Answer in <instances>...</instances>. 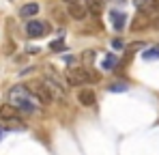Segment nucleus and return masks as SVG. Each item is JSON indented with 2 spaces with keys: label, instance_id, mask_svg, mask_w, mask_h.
Segmentation results:
<instances>
[{
  "label": "nucleus",
  "instance_id": "f257e3e1",
  "mask_svg": "<svg viewBox=\"0 0 159 155\" xmlns=\"http://www.w3.org/2000/svg\"><path fill=\"white\" fill-rule=\"evenodd\" d=\"M9 103L13 108H17L20 112H26V114H32L39 110V99L32 95V91L26 88V86H13L9 91Z\"/></svg>",
  "mask_w": 159,
  "mask_h": 155
},
{
  "label": "nucleus",
  "instance_id": "f03ea898",
  "mask_svg": "<svg viewBox=\"0 0 159 155\" xmlns=\"http://www.w3.org/2000/svg\"><path fill=\"white\" fill-rule=\"evenodd\" d=\"M93 80H95V76L88 69H84V67H73V69L67 71L69 86H80V84H86V82H93Z\"/></svg>",
  "mask_w": 159,
  "mask_h": 155
},
{
  "label": "nucleus",
  "instance_id": "7ed1b4c3",
  "mask_svg": "<svg viewBox=\"0 0 159 155\" xmlns=\"http://www.w3.org/2000/svg\"><path fill=\"white\" fill-rule=\"evenodd\" d=\"M30 91H32V95H34L41 103H50L54 99V93L50 91V86H48L45 82H41V84H32Z\"/></svg>",
  "mask_w": 159,
  "mask_h": 155
},
{
  "label": "nucleus",
  "instance_id": "20e7f679",
  "mask_svg": "<svg viewBox=\"0 0 159 155\" xmlns=\"http://www.w3.org/2000/svg\"><path fill=\"white\" fill-rule=\"evenodd\" d=\"M45 30H48V26L43 24V22H39V20H34V22H28V24H26V35L30 37V39L43 37V35H45Z\"/></svg>",
  "mask_w": 159,
  "mask_h": 155
},
{
  "label": "nucleus",
  "instance_id": "39448f33",
  "mask_svg": "<svg viewBox=\"0 0 159 155\" xmlns=\"http://www.w3.org/2000/svg\"><path fill=\"white\" fill-rule=\"evenodd\" d=\"M110 20H112V26L116 32H120L125 28V22H127V15L125 11H110Z\"/></svg>",
  "mask_w": 159,
  "mask_h": 155
},
{
  "label": "nucleus",
  "instance_id": "423d86ee",
  "mask_svg": "<svg viewBox=\"0 0 159 155\" xmlns=\"http://www.w3.org/2000/svg\"><path fill=\"white\" fill-rule=\"evenodd\" d=\"M78 99H80L82 106H95L97 103V95H95L93 88H82L78 93Z\"/></svg>",
  "mask_w": 159,
  "mask_h": 155
},
{
  "label": "nucleus",
  "instance_id": "0eeeda50",
  "mask_svg": "<svg viewBox=\"0 0 159 155\" xmlns=\"http://www.w3.org/2000/svg\"><path fill=\"white\" fill-rule=\"evenodd\" d=\"M151 24V15L148 13H144V11H138V15H135V20H133L131 24V30H142V28H146V26Z\"/></svg>",
  "mask_w": 159,
  "mask_h": 155
},
{
  "label": "nucleus",
  "instance_id": "6e6552de",
  "mask_svg": "<svg viewBox=\"0 0 159 155\" xmlns=\"http://www.w3.org/2000/svg\"><path fill=\"white\" fill-rule=\"evenodd\" d=\"M0 119H2V121H13V119H20V110H17V108H13L11 103H4V106L0 108Z\"/></svg>",
  "mask_w": 159,
  "mask_h": 155
},
{
  "label": "nucleus",
  "instance_id": "1a4fd4ad",
  "mask_svg": "<svg viewBox=\"0 0 159 155\" xmlns=\"http://www.w3.org/2000/svg\"><path fill=\"white\" fill-rule=\"evenodd\" d=\"M86 4L84 2H75V4H69V15L73 17V20H84L86 17Z\"/></svg>",
  "mask_w": 159,
  "mask_h": 155
},
{
  "label": "nucleus",
  "instance_id": "9d476101",
  "mask_svg": "<svg viewBox=\"0 0 159 155\" xmlns=\"http://www.w3.org/2000/svg\"><path fill=\"white\" fill-rule=\"evenodd\" d=\"M133 2H135L138 11H144V13H153L159 4L157 0H133Z\"/></svg>",
  "mask_w": 159,
  "mask_h": 155
},
{
  "label": "nucleus",
  "instance_id": "9b49d317",
  "mask_svg": "<svg viewBox=\"0 0 159 155\" xmlns=\"http://www.w3.org/2000/svg\"><path fill=\"white\" fill-rule=\"evenodd\" d=\"M37 13H39V4L37 2H28V4H24L20 9V17H32Z\"/></svg>",
  "mask_w": 159,
  "mask_h": 155
},
{
  "label": "nucleus",
  "instance_id": "f8f14e48",
  "mask_svg": "<svg viewBox=\"0 0 159 155\" xmlns=\"http://www.w3.org/2000/svg\"><path fill=\"white\" fill-rule=\"evenodd\" d=\"M116 65H118V58H116V54H107L106 58L101 60V69H103V71H112Z\"/></svg>",
  "mask_w": 159,
  "mask_h": 155
},
{
  "label": "nucleus",
  "instance_id": "ddd939ff",
  "mask_svg": "<svg viewBox=\"0 0 159 155\" xmlns=\"http://www.w3.org/2000/svg\"><path fill=\"white\" fill-rule=\"evenodd\" d=\"M101 9H103V0H88V11L93 15H99Z\"/></svg>",
  "mask_w": 159,
  "mask_h": 155
},
{
  "label": "nucleus",
  "instance_id": "4468645a",
  "mask_svg": "<svg viewBox=\"0 0 159 155\" xmlns=\"http://www.w3.org/2000/svg\"><path fill=\"white\" fill-rule=\"evenodd\" d=\"M50 50L52 52H65V39L58 37L56 41H52V43H50Z\"/></svg>",
  "mask_w": 159,
  "mask_h": 155
},
{
  "label": "nucleus",
  "instance_id": "2eb2a0df",
  "mask_svg": "<svg viewBox=\"0 0 159 155\" xmlns=\"http://www.w3.org/2000/svg\"><path fill=\"white\" fill-rule=\"evenodd\" d=\"M142 58H144V60H153V58H159V45L151 48V50H146L144 54H142Z\"/></svg>",
  "mask_w": 159,
  "mask_h": 155
},
{
  "label": "nucleus",
  "instance_id": "dca6fc26",
  "mask_svg": "<svg viewBox=\"0 0 159 155\" xmlns=\"http://www.w3.org/2000/svg\"><path fill=\"white\" fill-rule=\"evenodd\" d=\"M127 91V84L125 82H114L110 84V93H125Z\"/></svg>",
  "mask_w": 159,
  "mask_h": 155
},
{
  "label": "nucleus",
  "instance_id": "f3484780",
  "mask_svg": "<svg viewBox=\"0 0 159 155\" xmlns=\"http://www.w3.org/2000/svg\"><path fill=\"white\" fill-rule=\"evenodd\" d=\"M93 58H95V52H86V54H84V60H86L88 65L93 63Z\"/></svg>",
  "mask_w": 159,
  "mask_h": 155
},
{
  "label": "nucleus",
  "instance_id": "a211bd4d",
  "mask_svg": "<svg viewBox=\"0 0 159 155\" xmlns=\"http://www.w3.org/2000/svg\"><path fill=\"white\" fill-rule=\"evenodd\" d=\"M112 45H114V48H123V41H120V39H114V43H112Z\"/></svg>",
  "mask_w": 159,
  "mask_h": 155
},
{
  "label": "nucleus",
  "instance_id": "6ab92c4d",
  "mask_svg": "<svg viewBox=\"0 0 159 155\" xmlns=\"http://www.w3.org/2000/svg\"><path fill=\"white\" fill-rule=\"evenodd\" d=\"M65 2H69V4H75V2H82V0H65Z\"/></svg>",
  "mask_w": 159,
  "mask_h": 155
},
{
  "label": "nucleus",
  "instance_id": "aec40b11",
  "mask_svg": "<svg viewBox=\"0 0 159 155\" xmlns=\"http://www.w3.org/2000/svg\"><path fill=\"white\" fill-rule=\"evenodd\" d=\"M0 138H2V127H0Z\"/></svg>",
  "mask_w": 159,
  "mask_h": 155
}]
</instances>
